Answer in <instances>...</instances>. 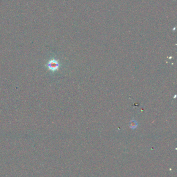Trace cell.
Returning <instances> with one entry per match:
<instances>
[{
  "mask_svg": "<svg viewBox=\"0 0 177 177\" xmlns=\"http://www.w3.org/2000/svg\"><path fill=\"white\" fill-rule=\"evenodd\" d=\"M47 66L51 71L53 72L56 71L58 69L59 66V64L57 60H55V59H52L48 62Z\"/></svg>",
  "mask_w": 177,
  "mask_h": 177,
  "instance_id": "obj_1",
  "label": "cell"
},
{
  "mask_svg": "<svg viewBox=\"0 0 177 177\" xmlns=\"http://www.w3.org/2000/svg\"><path fill=\"white\" fill-rule=\"evenodd\" d=\"M138 126L137 122L135 120H132L130 122V127L132 129H135Z\"/></svg>",
  "mask_w": 177,
  "mask_h": 177,
  "instance_id": "obj_2",
  "label": "cell"
}]
</instances>
